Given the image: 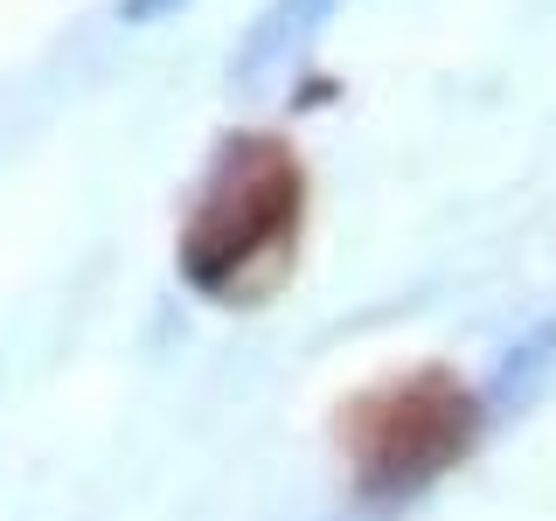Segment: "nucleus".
Here are the masks:
<instances>
[{
  "instance_id": "obj_1",
  "label": "nucleus",
  "mask_w": 556,
  "mask_h": 521,
  "mask_svg": "<svg viewBox=\"0 0 556 521\" xmlns=\"http://www.w3.org/2000/svg\"><path fill=\"white\" fill-rule=\"evenodd\" d=\"M300 161L271 132H230L208 161L181 223V271L202 292H237L251 271H271L300 230Z\"/></svg>"
},
{
  "instance_id": "obj_2",
  "label": "nucleus",
  "mask_w": 556,
  "mask_h": 521,
  "mask_svg": "<svg viewBox=\"0 0 556 521\" xmlns=\"http://www.w3.org/2000/svg\"><path fill=\"white\" fill-rule=\"evenodd\" d=\"M549 369H556V320H543L535 334H521L508 355H501L494 382H486V404H494L501 417H508V410H529L535 396L549 390Z\"/></svg>"
},
{
  "instance_id": "obj_3",
  "label": "nucleus",
  "mask_w": 556,
  "mask_h": 521,
  "mask_svg": "<svg viewBox=\"0 0 556 521\" xmlns=\"http://www.w3.org/2000/svg\"><path fill=\"white\" fill-rule=\"evenodd\" d=\"M334 8H341V0H271V8L257 14L251 42H243V69H265L278 56H292V49H306Z\"/></svg>"
},
{
  "instance_id": "obj_4",
  "label": "nucleus",
  "mask_w": 556,
  "mask_h": 521,
  "mask_svg": "<svg viewBox=\"0 0 556 521\" xmlns=\"http://www.w3.org/2000/svg\"><path fill=\"white\" fill-rule=\"evenodd\" d=\"M161 8H174V0H126V14H161Z\"/></svg>"
}]
</instances>
